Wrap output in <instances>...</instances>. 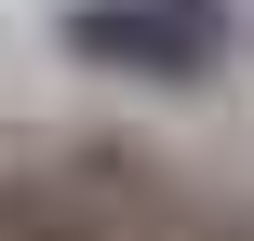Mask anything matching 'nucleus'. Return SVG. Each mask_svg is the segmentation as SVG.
<instances>
[{"label": "nucleus", "instance_id": "1", "mask_svg": "<svg viewBox=\"0 0 254 241\" xmlns=\"http://www.w3.org/2000/svg\"><path fill=\"white\" fill-rule=\"evenodd\" d=\"M54 40H67L80 67H107V80H214L228 0H67Z\"/></svg>", "mask_w": 254, "mask_h": 241}, {"label": "nucleus", "instance_id": "2", "mask_svg": "<svg viewBox=\"0 0 254 241\" xmlns=\"http://www.w3.org/2000/svg\"><path fill=\"white\" fill-rule=\"evenodd\" d=\"M214 241H254V228H214Z\"/></svg>", "mask_w": 254, "mask_h": 241}]
</instances>
